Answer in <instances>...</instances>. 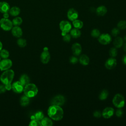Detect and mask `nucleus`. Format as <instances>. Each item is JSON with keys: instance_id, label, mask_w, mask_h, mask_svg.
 <instances>
[{"instance_id": "1", "label": "nucleus", "mask_w": 126, "mask_h": 126, "mask_svg": "<svg viewBox=\"0 0 126 126\" xmlns=\"http://www.w3.org/2000/svg\"><path fill=\"white\" fill-rule=\"evenodd\" d=\"M47 114L49 118L54 121H60L63 116V111L60 106L51 105L48 109Z\"/></svg>"}, {"instance_id": "2", "label": "nucleus", "mask_w": 126, "mask_h": 126, "mask_svg": "<svg viewBox=\"0 0 126 126\" xmlns=\"http://www.w3.org/2000/svg\"><path fill=\"white\" fill-rule=\"evenodd\" d=\"M38 88L36 85L33 83H29L24 86L23 92L25 95L29 98L33 97L38 93Z\"/></svg>"}, {"instance_id": "3", "label": "nucleus", "mask_w": 126, "mask_h": 126, "mask_svg": "<svg viewBox=\"0 0 126 126\" xmlns=\"http://www.w3.org/2000/svg\"><path fill=\"white\" fill-rule=\"evenodd\" d=\"M14 77V72L12 69H8L3 71L0 76L1 82L4 84L11 83Z\"/></svg>"}, {"instance_id": "4", "label": "nucleus", "mask_w": 126, "mask_h": 126, "mask_svg": "<svg viewBox=\"0 0 126 126\" xmlns=\"http://www.w3.org/2000/svg\"><path fill=\"white\" fill-rule=\"evenodd\" d=\"M112 102L113 105L118 108H122L125 106V99L124 96L120 94H117L114 96Z\"/></svg>"}, {"instance_id": "5", "label": "nucleus", "mask_w": 126, "mask_h": 126, "mask_svg": "<svg viewBox=\"0 0 126 126\" xmlns=\"http://www.w3.org/2000/svg\"><path fill=\"white\" fill-rule=\"evenodd\" d=\"M59 27L62 31L61 34L62 36H63L70 31L72 28V26L69 21L63 20L60 22L59 24Z\"/></svg>"}, {"instance_id": "6", "label": "nucleus", "mask_w": 126, "mask_h": 126, "mask_svg": "<svg viewBox=\"0 0 126 126\" xmlns=\"http://www.w3.org/2000/svg\"><path fill=\"white\" fill-rule=\"evenodd\" d=\"M13 25L12 22L8 18H2L0 20V27L5 31L11 30Z\"/></svg>"}, {"instance_id": "7", "label": "nucleus", "mask_w": 126, "mask_h": 126, "mask_svg": "<svg viewBox=\"0 0 126 126\" xmlns=\"http://www.w3.org/2000/svg\"><path fill=\"white\" fill-rule=\"evenodd\" d=\"M65 102V97L61 94H58L54 96L51 100V104L62 106L64 104Z\"/></svg>"}, {"instance_id": "8", "label": "nucleus", "mask_w": 126, "mask_h": 126, "mask_svg": "<svg viewBox=\"0 0 126 126\" xmlns=\"http://www.w3.org/2000/svg\"><path fill=\"white\" fill-rule=\"evenodd\" d=\"M40 61L43 64H47L49 63L50 60V54L48 51V49L47 47H45L43 51L40 55Z\"/></svg>"}, {"instance_id": "9", "label": "nucleus", "mask_w": 126, "mask_h": 126, "mask_svg": "<svg viewBox=\"0 0 126 126\" xmlns=\"http://www.w3.org/2000/svg\"><path fill=\"white\" fill-rule=\"evenodd\" d=\"M12 65V61L8 58L3 59L0 61V70L1 71H4L10 69Z\"/></svg>"}, {"instance_id": "10", "label": "nucleus", "mask_w": 126, "mask_h": 126, "mask_svg": "<svg viewBox=\"0 0 126 126\" xmlns=\"http://www.w3.org/2000/svg\"><path fill=\"white\" fill-rule=\"evenodd\" d=\"M98 40L100 44L107 45L111 42L112 37L111 35L108 33H102L98 37Z\"/></svg>"}, {"instance_id": "11", "label": "nucleus", "mask_w": 126, "mask_h": 126, "mask_svg": "<svg viewBox=\"0 0 126 126\" xmlns=\"http://www.w3.org/2000/svg\"><path fill=\"white\" fill-rule=\"evenodd\" d=\"M24 86L20 82V81L14 82L12 84V91L17 94H20L23 92Z\"/></svg>"}, {"instance_id": "12", "label": "nucleus", "mask_w": 126, "mask_h": 126, "mask_svg": "<svg viewBox=\"0 0 126 126\" xmlns=\"http://www.w3.org/2000/svg\"><path fill=\"white\" fill-rule=\"evenodd\" d=\"M67 18L71 21L77 19L78 17V13L77 11L73 8H69L67 12Z\"/></svg>"}, {"instance_id": "13", "label": "nucleus", "mask_w": 126, "mask_h": 126, "mask_svg": "<svg viewBox=\"0 0 126 126\" xmlns=\"http://www.w3.org/2000/svg\"><path fill=\"white\" fill-rule=\"evenodd\" d=\"M114 114V110L112 107H107L104 108L101 113V115L105 119L111 118Z\"/></svg>"}, {"instance_id": "14", "label": "nucleus", "mask_w": 126, "mask_h": 126, "mask_svg": "<svg viewBox=\"0 0 126 126\" xmlns=\"http://www.w3.org/2000/svg\"><path fill=\"white\" fill-rule=\"evenodd\" d=\"M117 65V60L114 58L111 57L107 60L105 63V66L108 69L114 68Z\"/></svg>"}, {"instance_id": "15", "label": "nucleus", "mask_w": 126, "mask_h": 126, "mask_svg": "<svg viewBox=\"0 0 126 126\" xmlns=\"http://www.w3.org/2000/svg\"><path fill=\"white\" fill-rule=\"evenodd\" d=\"M71 50L74 56H78L80 55L82 52V47L81 45L78 43H74L72 45Z\"/></svg>"}, {"instance_id": "16", "label": "nucleus", "mask_w": 126, "mask_h": 126, "mask_svg": "<svg viewBox=\"0 0 126 126\" xmlns=\"http://www.w3.org/2000/svg\"><path fill=\"white\" fill-rule=\"evenodd\" d=\"M11 33L14 37L20 38L23 34V31L19 26H14L11 29Z\"/></svg>"}, {"instance_id": "17", "label": "nucleus", "mask_w": 126, "mask_h": 126, "mask_svg": "<svg viewBox=\"0 0 126 126\" xmlns=\"http://www.w3.org/2000/svg\"><path fill=\"white\" fill-rule=\"evenodd\" d=\"M9 4L6 1H0V12L4 13L5 12H9L10 9Z\"/></svg>"}, {"instance_id": "18", "label": "nucleus", "mask_w": 126, "mask_h": 126, "mask_svg": "<svg viewBox=\"0 0 126 126\" xmlns=\"http://www.w3.org/2000/svg\"><path fill=\"white\" fill-rule=\"evenodd\" d=\"M107 12V9L104 5H100L96 9V13L99 16H103L105 15Z\"/></svg>"}, {"instance_id": "19", "label": "nucleus", "mask_w": 126, "mask_h": 126, "mask_svg": "<svg viewBox=\"0 0 126 126\" xmlns=\"http://www.w3.org/2000/svg\"><path fill=\"white\" fill-rule=\"evenodd\" d=\"M78 61L83 65H87L90 62V59L86 55H82L79 58Z\"/></svg>"}, {"instance_id": "20", "label": "nucleus", "mask_w": 126, "mask_h": 126, "mask_svg": "<svg viewBox=\"0 0 126 126\" xmlns=\"http://www.w3.org/2000/svg\"><path fill=\"white\" fill-rule=\"evenodd\" d=\"M20 82L25 86L30 83V79L29 76L26 74H23L21 75L19 78V80Z\"/></svg>"}, {"instance_id": "21", "label": "nucleus", "mask_w": 126, "mask_h": 126, "mask_svg": "<svg viewBox=\"0 0 126 126\" xmlns=\"http://www.w3.org/2000/svg\"><path fill=\"white\" fill-rule=\"evenodd\" d=\"M123 44H124V39L121 37H116L113 41L114 46L116 48H119L121 47L123 45Z\"/></svg>"}, {"instance_id": "22", "label": "nucleus", "mask_w": 126, "mask_h": 126, "mask_svg": "<svg viewBox=\"0 0 126 126\" xmlns=\"http://www.w3.org/2000/svg\"><path fill=\"white\" fill-rule=\"evenodd\" d=\"M30 98L25 94L21 96L20 99V103L22 106L25 107L28 105L30 103Z\"/></svg>"}, {"instance_id": "23", "label": "nucleus", "mask_w": 126, "mask_h": 126, "mask_svg": "<svg viewBox=\"0 0 126 126\" xmlns=\"http://www.w3.org/2000/svg\"><path fill=\"white\" fill-rule=\"evenodd\" d=\"M9 13L10 15H11L12 16H18L20 13V9L19 7L14 6L10 8L9 10Z\"/></svg>"}, {"instance_id": "24", "label": "nucleus", "mask_w": 126, "mask_h": 126, "mask_svg": "<svg viewBox=\"0 0 126 126\" xmlns=\"http://www.w3.org/2000/svg\"><path fill=\"white\" fill-rule=\"evenodd\" d=\"M70 34L73 38H77L79 37L81 35V32L79 29L76 28H73L70 31Z\"/></svg>"}, {"instance_id": "25", "label": "nucleus", "mask_w": 126, "mask_h": 126, "mask_svg": "<svg viewBox=\"0 0 126 126\" xmlns=\"http://www.w3.org/2000/svg\"><path fill=\"white\" fill-rule=\"evenodd\" d=\"M40 122L41 126H52L53 125V122L50 118L44 117Z\"/></svg>"}, {"instance_id": "26", "label": "nucleus", "mask_w": 126, "mask_h": 126, "mask_svg": "<svg viewBox=\"0 0 126 126\" xmlns=\"http://www.w3.org/2000/svg\"><path fill=\"white\" fill-rule=\"evenodd\" d=\"M72 25L75 28L78 29H81L83 27V22L77 19L72 21Z\"/></svg>"}, {"instance_id": "27", "label": "nucleus", "mask_w": 126, "mask_h": 126, "mask_svg": "<svg viewBox=\"0 0 126 126\" xmlns=\"http://www.w3.org/2000/svg\"><path fill=\"white\" fill-rule=\"evenodd\" d=\"M108 94L109 93L107 90H103L102 91H101V92L99 94V99L101 100H105L108 96Z\"/></svg>"}, {"instance_id": "28", "label": "nucleus", "mask_w": 126, "mask_h": 126, "mask_svg": "<svg viewBox=\"0 0 126 126\" xmlns=\"http://www.w3.org/2000/svg\"><path fill=\"white\" fill-rule=\"evenodd\" d=\"M12 23L14 26H19L23 22V20L20 17H16L12 20Z\"/></svg>"}, {"instance_id": "29", "label": "nucleus", "mask_w": 126, "mask_h": 126, "mask_svg": "<svg viewBox=\"0 0 126 126\" xmlns=\"http://www.w3.org/2000/svg\"><path fill=\"white\" fill-rule=\"evenodd\" d=\"M17 43L20 47L24 48L27 45V41L25 39L20 37L19 39H18L17 41Z\"/></svg>"}, {"instance_id": "30", "label": "nucleus", "mask_w": 126, "mask_h": 126, "mask_svg": "<svg viewBox=\"0 0 126 126\" xmlns=\"http://www.w3.org/2000/svg\"><path fill=\"white\" fill-rule=\"evenodd\" d=\"M0 56L2 59L8 58L9 56V53L6 49H1L0 51Z\"/></svg>"}, {"instance_id": "31", "label": "nucleus", "mask_w": 126, "mask_h": 126, "mask_svg": "<svg viewBox=\"0 0 126 126\" xmlns=\"http://www.w3.org/2000/svg\"><path fill=\"white\" fill-rule=\"evenodd\" d=\"M34 116L35 117V119L39 121H41L44 118V114L41 111H36L34 114Z\"/></svg>"}, {"instance_id": "32", "label": "nucleus", "mask_w": 126, "mask_h": 126, "mask_svg": "<svg viewBox=\"0 0 126 126\" xmlns=\"http://www.w3.org/2000/svg\"><path fill=\"white\" fill-rule=\"evenodd\" d=\"M117 27L120 30H125L126 29V21L121 20L117 24Z\"/></svg>"}, {"instance_id": "33", "label": "nucleus", "mask_w": 126, "mask_h": 126, "mask_svg": "<svg viewBox=\"0 0 126 126\" xmlns=\"http://www.w3.org/2000/svg\"><path fill=\"white\" fill-rule=\"evenodd\" d=\"M118 53V51L117 50V48L116 47H112L109 52V55L111 57L114 58L117 56Z\"/></svg>"}, {"instance_id": "34", "label": "nucleus", "mask_w": 126, "mask_h": 126, "mask_svg": "<svg viewBox=\"0 0 126 126\" xmlns=\"http://www.w3.org/2000/svg\"><path fill=\"white\" fill-rule=\"evenodd\" d=\"M29 125L30 126H41V124L40 121L36 119H33L31 120Z\"/></svg>"}, {"instance_id": "35", "label": "nucleus", "mask_w": 126, "mask_h": 126, "mask_svg": "<svg viewBox=\"0 0 126 126\" xmlns=\"http://www.w3.org/2000/svg\"><path fill=\"white\" fill-rule=\"evenodd\" d=\"M91 34L92 37L94 38H97L100 35V32L98 29H94L92 31Z\"/></svg>"}, {"instance_id": "36", "label": "nucleus", "mask_w": 126, "mask_h": 126, "mask_svg": "<svg viewBox=\"0 0 126 126\" xmlns=\"http://www.w3.org/2000/svg\"><path fill=\"white\" fill-rule=\"evenodd\" d=\"M63 40L66 42H69L71 40V36L70 35V34H68L67 33H66L64 35H63Z\"/></svg>"}, {"instance_id": "37", "label": "nucleus", "mask_w": 126, "mask_h": 126, "mask_svg": "<svg viewBox=\"0 0 126 126\" xmlns=\"http://www.w3.org/2000/svg\"><path fill=\"white\" fill-rule=\"evenodd\" d=\"M120 33V29L118 28H114L111 31V34L114 36H117Z\"/></svg>"}, {"instance_id": "38", "label": "nucleus", "mask_w": 126, "mask_h": 126, "mask_svg": "<svg viewBox=\"0 0 126 126\" xmlns=\"http://www.w3.org/2000/svg\"><path fill=\"white\" fill-rule=\"evenodd\" d=\"M78 61V59L75 56H71L69 58V62L72 64H75Z\"/></svg>"}, {"instance_id": "39", "label": "nucleus", "mask_w": 126, "mask_h": 126, "mask_svg": "<svg viewBox=\"0 0 126 126\" xmlns=\"http://www.w3.org/2000/svg\"><path fill=\"white\" fill-rule=\"evenodd\" d=\"M115 114L118 117H121L123 115V111L121 109V108H119L116 110Z\"/></svg>"}, {"instance_id": "40", "label": "nucleus", "mask_w": 126, "mask_h": 126, "mask_svg": "<svg viewBox=\"0 0 126 126\" xmlns=\"http://www.w3.org/2000/svg\"><path fill=\"white\" fill-rule=\"evenodd\" d=\"M93 116L97 118H99L101 117V113L100 111L98 110H95V111L93 113Z\"/></svg>"}, {"instance_id": "41", "label": "nucleus", "mask_w": 126, "mask_h": 126, "mask_svg": "<svg viewBox=\"0 0 126 126\" xmlns=\"http://www.w3.org/2000/svg\"><path fill=\"white\" fill-rule=\"evenodd\" d=\"M6 91L5 85L4 84H0V94L5 93Z\"/></svg>"}, {"instance_id": "42", "label": "nucleus", "mask_w": 126, "mask_h": 126, "mask_svg": "<svg viewBox=\"0 0 126 126\" xmlns=\"http://www.w3.org/2000/svg\"><path fill=\"white\" fill-rule=\"evenodd\" d=\"M5 89L6 91H10L12 89V84L9 83V84H7L4 85Z\"/></svg>"}, {"instance_id": "43", "label": "nucleus", "mask_w": 126, "mask_h": 126, "mask_svg": "<svg viewBox=\"0 0 126 126\" xmlns=\"http://www.w3.org/2000/svg\"><path fill=\"white\" fill-rule=\"evenodd\" d=\"M122 62L124 64L126 65V55H125L124 56H123L122 58Z\"/></svg>"}, {"instance_id": "44", "label": "nucleus", "mask_w": 126, "mask_h": 126, "mask_svg": "<svg viewBox=\"0 0 126 126\" xmlns=\"http://www.w3.org/2000/svg\"><path fill=\"white\" fill-rule=\"evenodd\" d=\"M9 13H8V12H5V13H3V18H8L9 17Z\"/></svg>"}, {"instance_id": "45", "label": "nucleus", "mask_w": 126, "mask_h": 126, "mask_svg": "<svg viewBox=\"0 0 126 126\" xmlns=\"http://www.w3.org/2000/svg\"><path fill=\"white\" fill-rule=\"evenodd\" d=\"M2 49V44L1 42L0 41V51Z\"/></svg>"}, {"instance_id": "46", "label": "nucleus", "mask_w": 126, "mask_h": 126, "mask_svg": "<svg viewBox=\"0 0 126 126\" xmlns=\"http://www.w3.org/2000/svg\"><path fill=\"white\" fill-rule=\"evenodd\" d=\"M123 47H124V51H125V52H126V43H125V44L124 45Z\"/></svg>"}, {"instance_id": "47", "label": "nucleus", "mask_w": 126, "mask_h": 126, "mask_svg": "<svg viewBox=\"0 0 126 126\" xmlns=\"http://www.w3.org/2000/svg\"><path fill=\"white\" fill-rule=\"evenodd\" d=\"M124 40L125 41H126V35L124 36Z\"/></svg>"}, {"instance_id": "48", "label": "nucleus", "mask_w": 126, "mask_h": 126, "mask_svg": "<svg viewBox=\"0 0 126 126\" xmlns=\"http://www.w3.org/2000/svg\"><path fill=\"white\" fill-rule=\"evenodd\" d=\"M1 57H0V61H1Z\"/></svg>"}]
</instances>
